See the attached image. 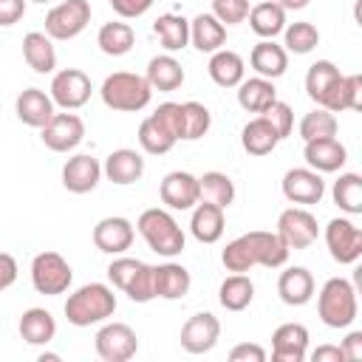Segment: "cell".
I'll return each mask as SVG.
<instances>
[{
  "mask_svg": "<svg viewBox=\"0 0 362 362\" xmlns=\"http://www.w3.org/2000/svg\"><path fill=\"white\" fill-rule=\"evenodd\" d=\"M325 246L337 263H356L362 257V229L348 218H331L325 226Z\"/></svg>",
  "mask_w": 362,
  "mask_h": 362,
  "instance_id": "8fae6325",
  "label": "cell"
},
{
  "mask_svg": "<svg viewBox=\"0 0 362 362\" xmlns=\"http://www.w3.org/2000/svg\"><path fill=\"white\" fill-rule=\"evenodd\" d=\"M226 209L215 206V204H206V201H198L192 206V218H189V232L198 243H218L221 235H223V226H226V218H223Z\"/></svg>",
  "mask_w": 362,
  "mask_h": 362,
  "instance_id": "cb8c5ba5",
  "label": "cell"
},
{
  "mask_svg": "<svg viewBox=\"0 0 362 362\" xmlns=\"http://www.w3.org/2000/svg\"><path fill=\"white\" fill-rule=\"evenodd\" d=\"M277 294L286 305H305L314 297V277L305 266H288L277 277Z\"/></svg>",
  "mask_w": 362,
  "mask_h": 362,
  "instance_id": "4316f807",
  "label": "cell"
},
{
  "mask_svg": "<svg viewBox=\"0 0 362 362\" xmlns=\"http://www.w3.org/2000/svg\"><path fill=\"white\" fill-rule=\"evenodd\" d=\"M153 31L158 37V42L164 45V51H181L189 45V20L181 14H161L153 23Z\"/></svg>",
  "mask_w": 362,
  "mask_h": 362,
  "instance_id": "8d00e7d4",
  "label": "cell"
},
{
  "mask_svg": "<svg viewBox=\"0 0 362 362\" xmlns=\"http://www.w3.org/2000/svg\"><path fill=\"white\" fill-rule=\"evenodd\" d=\"M17 260L8 255V252H0V291L11 288L17 283Z\"/></svg>",
  "mask_w": 362,
  "mask_h": 362,
  "instance_id": "f5cc1de1",
  "label": "cell"
},
{
  "mask_svg": "<svg viewBox=\"0 0 362 362\" xmlns=\"http://www.w3.org/2000/svg\"><path fill=\"white\" fill-rule=\"evenodd\" d=\"M209 79L221 88H238L243 82V74H246V62L238 51H229V48H218L212 57H209Z\"/></svg>",
  "mask_w": 362,
  "mask_h": 362,
  "instance_id": "4dcf8cb0",
  "label": "cell"
},
{
  "mask_svg": "<svg viewBox=\"0 0 362 362\" xmlns=\"http://www.w3.org/2000/svg\"><path fill=\"white\" fill-rule=\"evenodd\" d=\"M246 20H249V28L260 40H274L286 28V8L277 0H260L257 6L249 8Z\"/></svg>",
  "mask_w": 362,
  "mask_h": 362,
  "instance_id": "f1b7e54d",
  "label": "cell"
},
{
  "mask_svg": "<svg viewBox=\"0 0 362 362\" xmlns=\"http://www.w3.org/2000/svg\"><path fill=\"white\" fill-rule=\"evenodd\" d=\"M359 107H362V76L359 74H342L334 105H331V113L359 110Z\"/></svg>",
  "mask_w": 362,
  "mask_h": 362,
  "instance_id": "f6af8a7d",
  "label": "cell"
},
{
  "mask_svg": "<svg viewBox=\"0 0 362 362\" xmlns=\"http://www.w3.org/2000/svg\"><path fill=\"white\" fill-rule=\"evenodd\" d=\"M252 300H255V283L246 272H232L218 288V303L226 311H243L249 308Z\"/></svg>",
  "mask_w": 362,
  "mask_h": 362,
  "instance_id": "e575fe53",
  "label": "cell"
},
{
  "mask_svg": "<svg viewBox=\"0 0 362 362\" xmlns=\"http://www.w3.org/2000/svg\"><path fill=\"white\" fill-rule=\"evenodd\" d=\"M339 68L331 62V59H317L308 74H305V93L311 102H317V107H325L331 110L334 105V96H337V88H339Z\"/></svg>",
  "mask_w": 362,
  "mask_h": 362,
  "instance_id": "d6986e66",
  "label": "cell"
},
{
  "mask_svg": "<svg viewBox=\"0 0 362 362\" xmlns=\"http://www.w3.org/2000/svg\"><path fill=\"white\" fill-rule=\"evenodd\" d=\"M153 3H156V0H110V8H113L119 17H124V20H136V17L147 14Z\"/></svg>",
  "mask_w": 362,
  "mask_h": 362,
  "instance_id": "681fc988",
  "label": "cell"
},
{
  "mask_svg": "<svg viewBox=\"0 0 362 362\" xmlns=\"http://www.w3.org/2000/svg\"><path fill=\"white\" fill-rule=\"evenodd\" d=\"M136 229L144 238V243L161 257H175L184 252V243H187L184 229L167 209H158V206L144 209L136 221Z\"/></svg>",
  "mask_w": 362,
  "mask_h": 362,
  "instance_id": "3957f363",
  "label": "cell"
},
{
  "mask_svg": "<svg viewBox=\"0 0 362 362\" xmlns=\"http://www.w3.org/2000/svg\"><path fill=\"white\" fill-rule=\"evenodd\" d=\"M25 3L28 0H0V25L8 28L14 23H20L25 14Z\"/></svg>",
  "mask_w": 362,
  "mask_h": 362,
  "instance_id": "816d5d0a",
  "label": "cell"
},
{
  "mask_svg": "<svg viewBox=\"0 0 362 362\" xmlns=\"http://www.w3.org/2000/svg\"><path fill=\"white\" fill-rule=\"evenodd\" d=\"M257 116H263L272 127H274V133H277V139L283 141L286 136H291V130H294V110H291V105H286V102H280V99H274L263 113H257Z\"/></svg>",
  "mask_w": 362,
  "mask_h": 362,
  "instance_id": "bcb514c9",
  "label": "cell"
},
{
  "mask_svg": "<svg viewBox=\"0 0 362 362\" xmlns=\"http://www.w3.org/2000/svg\"><path fill=\"white\" fill-rule=\"evenodd\" d=\"M212 14L223 25H238L249 14V0H212Z\"/></svg>",
  "mask_w": 362,
  "mask_h": 362,
  "instance_id": "7dc6e473",
  "label": "cell"
},
{
  "mask_svg": "<svg viewBox=\"0 0 362 362\" xmlns=\"http://www.w3.org/2000/svg\"><path fill=\"white\" fill-rule=\"evenodd\" d=\"M144 79L150 82L153 90H164V93H173L184 85V68L181 62L173 57V54H158L147 62V74Z\"/></svg>",
  "mask_w": 362,
  "mask_h": 362,
  "instance_id": "1f68e13d",
  "label": "cell"
},
{
  "mask_svg": "<svg viewBox=\"0 0 362 362\" xmlns=\"http://www.w3.org/2000/svg\"><path fill=\"white\" fill-rule=\"evenodd\" d=\"M212 113L201 102H181V141H198L209 133Z\"/></svg>",
  "mask_w": 362,
  "mask_h": 362,
  "instance_id": "60d3db41",
  "label": "cell"
},
{
  "mask_svg": "<svg viewBox=\"0 0 362 362\" xmlns=\"http://www.w3.org/2000/svg\"><path fill=\"white\" fill-rule=\"evenodd\" d=\"M274 232H277L280 240L288 246V252H291V249H308V246L317 240V235H320L317 218H314L308 209H303V206H288V209H283L280 218H277V229H274Z\"/></svg>",
  "mask_w": 362,
  "mask_h": 362,
  "instance_id": "7c38bea8",
  "label": "cell"
},
{
  "mask_svg": "<svg viewBox=\"0 0 362 362\" xmlns=\"http://www.w3.org/2000/svg\"><path fill=\"white\" fill-rule=\"evenodd\" d=\"M40 139L48 150L54 153H68L74 147H79V141L85 139V122L76 113H54L42 127H40Z\"/></svg>",
  "mask_w": 362,
  "mask_h": 362,
  "instance_id": "4fadbf2b",
  "label": "cell"
},
{
  "mask_svg": "<svg viewBox=\"0 0 362 362\" xmlns=\"http://www.w3.org/2000/svg\"><path fill=\"white\" fill-rule=\"evenodd\" d=\"M308 356V328L303 322H283L272 334L274 362H303Z\"/></svg>",
  "mask_w": 362,
  "mask_h": 362,
  "instance_id": "ac0fdd59",
  "label": "cell"
},
{
  "mask_svg": "<svg viewBox=\"0 0 362 362\" xmlns=\"http://www.w3.org/2000/svg\"><path fill=\"white\" fill-rule=\"evenodd\" d=\"M249 65L255 68L257 76L263 79H277L286 74L288 68V51L283 45H277L274 40H260L252 54H249Z\"/></svg>",
  "mask_w": 362,
  "mask_h": 362,
  "instance_id": "83f0119b",
  "label": "cell"
},
{
  "mask_svg": "<svg viewBox=\"0 0 362 362\" xmlns=\"http://www.w3.org/2000/svg\"><path fill=\"white\" fill-rule=\"evenodd\" d=\"M240 144H243V150H246L249 156H269V153L280 144V139H277L274 127H272L263 116H255L252 122L243 124V130H240Z\"/></svg>",
  "mask_w": 362,
  "mask_h": 362,
  "instance_id": "d590c367",
  "label": "cell"
},
{
  "mask_svg": "<svg viewBox=\"0 0 362 362\" xmlns=\"http://www.w3.org/2000/svg\"><path fill=\"white\" fill-rule=\"evenodd\" d=\"M102 175L107 181H113V184H122V187L124 184H136L144 175V158H141V153H136L130 147H119L105 158Z\"/></svg>",
  "mask_w": 362,
  "mask_h": 362,
  "instance_id": "7402d4cb",
  "label": "cell"
},
{
  "mask_svg": "<svg viewBox=\"0 0 362 362\" xmlns=\"http://www.w3.org/2000/svg\"><path fill=\"white\" fill-rule=\"evenodd\" d=\"M71 280H74V272L59 252H40L31 260V286L37 294H45V297L65 294L71 288Z\"/></svg>",
  "mask_w": 362,
  "mask_h": 362,
  "instance_id": "52a82bcc",
  "label": "cell"
},
{
  "mask_svg": "<svg viewBox=\"0 0 362 362\" xmlns=\"http://www.w3.org/2000/svg\"><path fill=\"white\" fill-rule=\"evenodd\" d=\"M136 42V31L127 23H105L96 34V45L107 57H124Z\"/></svg>",
  "mask_w": 362,
  "mask_h": 362,
  "instance_id": "f35d334b",
  "label": "cell"
},
{
  "mask_svg": "<svg viewBox=\"0 0 362 362\" xmlns=\"http://www.w3.org/2000/svg\"><path fill=\"white\" fill-rule=\"evenodd\" d=\"M342 354H345V362H356L362 359V331H351L345 339H342Z\"/></svg>",
  "mask_w": 362,
  "mask_h": 362,
  "instance_id": "db71d44e",
  "label": "cell"
},
{
  "mask_svg": "<svg viewBox=\"0 0 362 362\" xmlns=\"http://www.w3.org/2000/svg\"><path fill=\"white\" fill-rule=\"evenodd\" d=\"M23 59L34 74H54L57 68L54 40L45 31H28L23 37Z\"/></svg>",
  "mask_w": 362,
  "mask_h": 362,
  "instance_id": "f546056e",
  "label": "cell"
},
{
  "mask_svg": "<svg viewBox=\"0 0 362 362\" xmlns=\"http://www.w3.org/2000/svg\"><path fill=\"white\" fill-rule=\"evenodd\" d=\"M96 354L105 362H127L139 351V337L127 322H107L96 331Z\"/></svg>",
  "mask_w": 362,
  "mask_h": 362,
  "instance_id": "30bf717a",
  "label": "cell"
},
{
  "mask_svg": "<svg viewBox=\"0 0 362 362\" xmlns=\"http://www.w3.org/2000/svg\"><path fill=\"white\" fill-rule=\"evenodd\" d=\"M198 192H201V201L206 204H215L221 209H226L232 201H235V184L226 173H218V170H209L198 178Z\"/></svg>",
  "mask_w": 362,
  "mask_h": 362,
  "instance_id": "74e56055",
  "label": "cell"
},
{
  "mask_svg": "<svg viewBox=\"0 0 362 362\" xmlns=\"http://www.w3.org/2000/svg\"><path fill=\"white\" fill-rule=\"evenodd\" d=\"M277 99V88L274 79H263V76H252L243 79L238 85V105L249 113H263L272 102Z\"/></svg>",
  "mask_w": 362,
  "mask_h": 362,
  "instance_id": "836d02e7",
  "label": "cell"
},
{
  "mask_svg": "<svg viewBox=\"0 0 362 362\" xmlns=\"http://www.w3.org/2000/svg\"><path fill=\"white\" fill-rule=\"evenodd\" d=\"M286 260H288V246L280 240L277 232H263V229L238 235L221 252V263L226 266V272H249L252 266L280 269L286 266Z\"/></svg>",
  "mask_w": 362,
  "mask_h": 362,
  "instance_id": "6da1fadb",
  "label": "cell"
},
{
  "mask_svg": "<svg viewBox=\"0 0 362 362\" xmlns=\"http://www.w3.org/2000/svg\"><path fill=\"white\" fill-rule=\"evenodd\" d=\"M334 204L348 212V215H359L362 212V178L356 173H342L337 181H334Z\"/></svg>",
  "mask_w": 362,
  "mask_h": 362,
  "instance_id": "b9f144b4",
  "label": "cell"
},
{
  "mask_svg": "<svg viewBox=\"0 0 362 362\" xmlns=\"http://www.w3.org/2000/svg\"><path fill=\"white\" fill-rule=\"evenodd\" d=\"M107 277L110 283L124 291L133 303H150L156 297L153 291V266H147L144 260L136 257H116L107 266Z\"/></svg>",
  "mask_w": 362,
  "mask_h": 362,
  "instance_id": "8992f818",
  "label": "cell"
},
{
  "mask_svg": "<svg viewBox=\"0 0 362 362\" xmlns=\"http://www.w3.org/2000/svg\"><path fill=\"white\" fill-rule=\"evenodd\" d=\"M356 288L345 277H331L322 283L317 297V314L328 328H348L356 320Z\"/></svg>",
  "mask_w": 362,
  "mask_h": 362,
  "instance_id": "5b68a950",
  "label": "cell"
},
{
  "mask_svg": "<svg viewBox=\"0 0 362 362\" xmlns=\"http://www.w3.org/2000/svg\"><path fill=\"white\" fill-rule=\"evenodd\" d=\"M90 93H93L90 76L85 71H79V68H62V71H57L54 79H51V88H48V96L62 110H79L82 105H88Z\"/></svg>",
  "mask_w": 362,
  "mask_h": 362,
  "instance_id": "9c48e42d",
  "label": "cell"
},
{
  "mask_svg": "<svg viewBox=\"0 0 362 362\" xmlns=\"http://www.w3.org/2000/svg\"><path fill=\"white\" fill-rule=\"evenodd\" d=\"M116 311V294L105 283H85L65 300V317L76 328H90L105 322Z\"/></svg>",
  "mask_w": 362,
  "mask_h": 362,
  "instance_id": "7a4b0ae2",
  "label": "cell"
},
{
  "mask_svg": "<svg viewBox=\"0 0 362 362\" xmlns=\"http://www.w3.org/2000/svg\"><path fill=\"white\" fill-rule=\"evenodd\" d=\"M189 42L201 54H215L226 42V25L218 23V17L212 11H201L189 20Z\"/></svg>",
  "mask_w": 362,
  "mask_h": 362,
  "instance_id": "d4e9b609",
  "label": "cell"
},
{
  "mask_svg": "<svg viewBox=\"0 0 362 362\" xmlns=\"http://www.w3.org/2000/svg\"><path fill=\"white\" fill-rule=\"evenodd\" d=\"M232 362H266V351L257 342H240L229 351Z\"/></svg>",
  "mask_w": 362,
  "mask_h": 362,
  "instance_id": "f907efd6",
  "label": "cell"
},
{
  "mask_svg": "<svg viewBox=\"0 0 362 362\" xmlns=\"http://www.w3.org/2000/svg\"><path fill=\"white\" fill-rule=\"evenodd\" d=\"M320 45V31L314 23H288L283 28V48L291 54H311Z\"/></svg>",
  "mask_w": 362,
  "mask_h": 362,
  "instance_id": "7bdbcfd3",
  "label": "cell"
},
{
  "mask_svg": "<svg viewBox=\"0 0 362 362\" xmlns=\"http://www.w3.org/2000/svg\"><path fill=\"white\" fill-rule=\"evenodd\" d=\"M45 359H59V354H40V362H45Z\"/></svg>",
  "mask_w": 362,
  "mask_h": 362,
  "instance_id": "6f0895ef",
  "label": "cell"
},
{
  "mask_svg": "<svg viewBox=\"0 0 362 362\" xmlns=\"http://www.w3.org/2000/svg\"><path fill=\"white\" fill-rule=\"evenodd\" d=\"M158 195H161V204H167L170 209H192L198 201H201V192H198V178L187 170H175V173H167L158 184Z\"/></svg>",
  "mask_w": 362,
  "mask_h": 362,
  "instance_id": "e0dca14e",
  "label": "cell"
},
{
  "mask_svg": "<svg viewBox=\"0 0 362 362\" xmlns=\"http://www.w3.org/2000/svg\"><path fill=\"white\" fill-rule=\"evenodd\" d=\"M99 178H102V164L88 153L71 156L62 167V187L74 195H85V192L96 189Z\"/></svg>",
  "mask_w": 362,
  "mask_h": 362,
  "instance_id": "ffe728a7",
  "label": "cell"
},
{
  "mask_svg": "<svg viewBox=\"0 0 362 362\" xmlns=\"http://www.w3.org/2000/svg\"><path fill=\"white\" fill-rule=\"evenodd\" d=\"M90 23L88 0H62L45 14V34L51 40H74Z\"/></svg>",
  "mask_w": 362,
  "mask_h": 362,
  "instance_id": "ba28073f",
  "label": "cell"
},
{
  "mask_svg": "<svg viewBox=\"0 0 362 362\" xmlns=\"http://www.w3.org/2000/svg\"><path fill=\"white\" fill-rule=\"evenodd\" d=\"M153 116L175 136V141H181V102H164L153 110Z\"/></svg>",
  "mask_w": 362,
  "mask_h": 362,
  "instance_id": "c3c4849f",
  "label": "cell"
},
{
  "mask_svg": "<svg viewBox=\"0 0 362 362\" xmlns=\"http://www.w3.org/2000/svg\"><path fill=\"white\" fill-rule=\"evenodd\" d=\"M337 116L325 107H317L311 113H305L300 119V139L303 141H314V139H328V136H337Z\"/></svg>",
  "mask_w": 362,
  "mask_h": 362,
  "instance_id": "ee69618b",
  "label": "cell"
},
{
  "mask_svg": "<svg viewBox=\"0 0 362 362\" xmlns=\"http://www.w3.org/2000/svg\"><path fill=\"white\" fill-rule=\"evenodd\" d=\"M139 144H141V150L150 153V156H164V153H170V150L175 147V136L150 113V116L139 124Z\"/></svg>",
  "mask_w": 362,
  "mask_h": 362,
  "instance_id": "ab89813d",
  "label": "cell"
},
{
  "mask_svg": "<svg viewBox=\"0 0 362 362\" xmlns=\"http://www.w3.org/2000/svg\"><path fill=\"white\" fill-rule=\"evenodd\" d=\"M136 229L122 215H107L93 226V246L105 255H124L133 246Z\"/></svg>",
  "mask_w": 362,
  "mask_h": 362,
  "instance_id": "2e32d148",
  "label": "cell"
},
{
  "mask_svg": "<svg viewBox=\"0 0 362 362\" xmlns=\"http://www.w3.org/2000/svg\"><path fill=\"white\" fill-rule=\"evenodd\" d=\"M277 3H280L286 11H288V8H291V11H297V8H305L311 0H277Z\"/></svg>",
  "mask_w": 362,
  "mask_h": 362,
  "instance_id": "9f6ffc18",
  "label": "cell"
},
{
  "mask_svg": "<svg viewBox=\"0 0 362 362\" xmlns=\"http://www.w3.org/2000/svg\"><path fill=\"white\" fill-rule=\"evenodd\" d=\"M314 362H345V354L339 345H320L314 354H311Z\"/></svg>",
  "mask_w": 362,
  "mask_h": 362,
  "instance_id": "11a10c76",
  "label": "cell"
},
{
  "mask_svg": "<svg viewBox=\"0 0 362 362\" xmlns=\"http://www.w3.org/2000/svg\"><path fill=\"white\" fill-rule=\"evenodd\" d=\"M283 195L286 201L291 204H300V206H311V204H320L322 195H325V181H322V173L311 170V167H294L283 175Z\"/></svg>",
  "mask_w": 362,
  "mask_h": 362,
  "instance_id": "5bb4252c",
  "label": "cell"
},
{
  "mask_svg": "<svg viewBox=\"0 0 362 362\" xmlns=\"http://www.w3.org/2000/svg\"><path fill=\"white\" fill-rule=\"evenodd\" d=\"M303 156H305V164L311 170H317V173H339L345 167V161H348V150L337 136L305 141Z\"/></svg>",
  "mask_w": 362,
  "mask_h": 362,
  "instance_id": "44dd1931",
  "label": "cell"
},
{
  "mask_svg": "<svg viewBox=\"0 0 362 362\" xmlns=\"http://www.w3.org/2000/svg\"><path fill=\"white\" fill-rule=\"evenodd\" d=\"M54 107H57L54 99H51L45 90H40V88H25V90L17 96V102H14L17 119H20L23 124H28V127H42V124L57 113Z\"/></svg>",
  "mask_w": 362,
  "mask_h": 362,
  "instance_id": "603a6c76",
  "label": "cell"
},
{
  "mask_svg": "<svg viewBox=\"0 0 362 362\" xmlns=\"http://www.w3.org/2000/svg\"><path fill=\"white\" fill-rule=\"evenodd\" d=\"M192 286V277L189 272L181 266V263H161V266H153V291L156 297L161 300H181Z\"/></svg>",
  "mask_w": 362,
  "mask_h": 362,
  "instance_id": "484cf974",
  "label": "cell"
},
{
  "mask_svg": "<svg viewBox=\"0 0 362 362\" xmlns=\"http://www.w3.org/2000/svg\"><path fill=\"white\" fill-rule=\"evenodd\" d=\"M102 102L110 110H122V113H136L144 110L150 105L153 88L141 74H130V71H116L110 76H105L102 88H99Z\"/></svg>",
  "mask_w": 362,
  "mask_h": 362,
  "instance_id": "277c9868",
  "label": "cell"
},
{
  "mask_svg": "<svg viewBox=\"0 0 362 362\" xmlns=\"http://www.w3.org/2000/svg\"><path fill=\"white\" fill-rule=\"evenodd\" d=\"M218 337H221V322L209 311H198V314H192L181 325V348L187 354H206V351H212L218 345Z\"/></svg>",
  "mask_w": 362,
  "mask_h": 362,
  "instance_id": "9a60e30c",
  "label": "cell"
},
{
  "mask_svg": "<svg viewBox=\"0 0 362 362\" xmlns=\"http://www.w3.org/2000/svg\"><path fill=\"white\" fill-rule=\"evenodd\" d=\"M20 337L28 345H48L57 337V320L45 308H28L20 317Z\"/></svg>",
  "mask_w": 362,
  "mask_h": 362,
  "instance_id": "d6a6232c",
  "label": "cell"
},
{
  "mask_svg": "<svg viewBox=\"0 0 362 362\" xmlns=\"http://www.w3.org/2000/svg\"><path fill=\"white\" fill-rule=\"evenodd\" d=\"M31 3H51V0H31Z\"/></svg>",
  "mask_w": 362,
  "mask_h": 362,
  "instance_id": "680465c9",
  "label": "cell"
}]
</instances>
